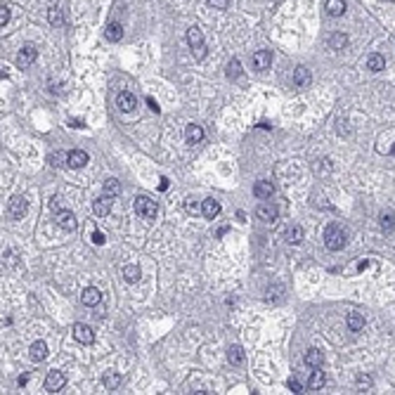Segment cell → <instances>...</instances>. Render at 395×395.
Masks as SVG:
<instances>
[{
    "instance_id": "cell-42",
    "label": "cell",
    "mask_w": 395,
    "mask_h": 395,
    "mask_svg": "<svg viewBox=\"0 0 395 395\" xmlns=\"http://www.w3.org/2000/svg\"><path fill=\"white\" fill-rule=\"evenodd\" d=\"M50 161H52V166H59L57 161H64V156H62V154H52V156H50Z\"/></svg>"
},
{
    "instance_id": "cell-12",
    "label": "cell",
    "mask_w": 395,
    "mask_h": 395,
    "mask_svg": "<svg viewBox=\"0 0 395 395\" xmlns=\"http://www.w3.org/2000/svg\"><path fill=\"white\" fill-rule=\"evenodd\" d=\"M100 301H102V293H100V289H95V287L83 289V293H81V303H83V306L95 308V306H100Z\"/></svg>"
},
{
    "instance_id": "cell-17",
    "label": "cell",
    "mask_w": 395,
    "mask_h": 395,
    "mask_svg": "<svg viewBox=\"0 0 395 395\" xmlns=\"http://www.w3.org/2000/svg\"><path fill=\"white\" fill-rule=\"evenodd\" d=\"M29 355H31V360H34V362H43V360L48 358V345H45V341H34V343H31Z\"/></svg>"
},
{
    "instance_id": "cell-34",
    "label": "cell",
    "mask_w": 395,
    "mask_h": 395,
    "mask_svg": "<svg viewBox=\"0 0 395 395\" xmlns=\"http://www.w3.org/2000/svg\"><path fill=\"white\" fill-rule=\"evenodd\" d=\"M239 73H241L239 59H232V62L227 64V78H239Z\"/></svg>"
},
{
    "instance_id": "cell-33",
    "label": "cell",
    "mask_w": 395,
    "mask_h": 395,
    "mask_svg": "<svg viewBox=\"0 0 395 395\" xmlns=\"http://www.w3.org/2000/svg\"><path fill=\"white\" fill-rule=\"evenodd\" d=\"M119 192H121L119 180H116V178H107V180H104V194H109V197H116Z\"/></svg>"
},
{
    "instance_id": "cell-20",
    "label": "cell",
    "mask_w": 395,
    "mask_h": 395,
    "mask_svg": "<svg viewBox=\"0 0 395 395\" xmlns=\"http://www.w3.org/2000/svg\"><path fill=\"white\" fill-rule=\"evenodd\" d=\"M92 211L97 213V216H109V211H111V197L109 194H104V197H100L95 204H92Z\"/></svg>"
},
{
    "instance_id": "cell-6",
    "label": "cell",
    "mask_w": 395,
    "mask_h": 395,
    "mask_svg": "<svg viewBox=\"0 0 395 395\" xmlns=\"http://www.w3.org/2000/svg\"><path fill=\"white\" fill-rule=\"evenodd\" d=\"M256 216H258V220H263V223H275L277 216H279V208L275 204H270V201H263V204H258Z\"/></svg>"
},
{
    "instance_id": "cell-5",
    "label": "cell",
    "mask_w": 395,
    "mask_h": 395,
    "mask_svg": "<svg viewBox=\"0 0 395 395\" xmlns=\"http://www.w3.org/2000/svg\"><path fill=\"white\" fill-rule=\"evenodd\" d=\"M54 223H57L62 230H76V227H78L76 216H73L69 208H59V211H54Z\"/></svg>"
},
{
    "instance_id": "cell-44",
    "label": "cell",
    "mask_w": 395,
    "mask_h": 395,
    "mask_svg": "<svg viewBox=\"0 0 395 395\" xmlns=\"http://www.w3.org/2000/svg\"><path fill=\"white\" fill-rule=\"evenodd\" d=\"M50 206H52V211H59V199L54 197L52 201H50Z\"/></svg>"
},
{
    "instance_id": "cell-27",
    "label": "cell",
    "mask_w": 395,
    "mask_h": 395,
    "mask_svg": "<svg viewBox=\"0 0 395 395\" xmlns=\"http://www.w3.org/2000/svg\"><path fill=\"white\" fill-rule=\"evenodd\" d=\"M244 350L239 348V345H232L230 350H227V362L230 364H234V367H239V364H244Z\"/></svg>"
},
{
    "instance_id": "cell-7",
    "label": "cell",
    "mask_w": 395,
    "mask_h": 395,
    "mask_svg": "<svg viewBox=\"0 0 395 395\" xmlns=\"http://www.w3.org/2000/svg\"><path fill=\"white\" fill-rule=\"evenodd\" d=\"M36 57H38V50L34 45H24V48L17 52V67H21V69L31 67V64L36 62Z\"/></svg>"
},
{
    "instance_id": "cell-32",
    "label": "cell",
    "mask_w": 395,
    "mask_h": 395,
    "mask_svg": "<svg viewBox=\"0 0 395 395\" xmlns=\"http://www.w3.org/2000/svg\"><path fill=\"white\" fill-rule=\"evenodd\" d=\"M381 230L391 234L395 230V213H381Z\"/></svg>"
},
{
    "instance_id": "cell-46",
    "label": "cell",
    "mask_w": 395,
    "mask_h": 395,
    "mask_svg": "<svg viewBox=\"0 0 395 395\" xmlns=\"http://www.w3.org/2000/svg\"><path fill=\"white\" fill-rule=\"evenodd\" d=\"M391 154H395V147H393V149H391Z\"/></svg>"
},
{
    "instance_id": "cell-10",
    "label": "cell",
    "mask_w": 395,
    "mask_h": 395,
    "mask_svg": "<svg viewBox=\"0 0 395 395\" xmlns=\"http://www.w3.org/2000/svg\"><path fill=\"white\" fill-rule=\"evenodd\" d=\"M88 152H83V149H71L69 154H67V166L69 168H83L86 163H88Z\"/></svg>"
},
{
    "instance_id": "cell-19",
    "label": "cell",
    "mask_w": 395,
    "mask_h": 395,
    "mask_svg": "<svg viewBox=\"0 0 395 395\" xmlns=\"http://www.w3.org/2000/svg\"><path fill=\"white\" fill-rule=\"evenodd\" d=\"M306 364L308 367H312V369H317V367H322L324 364V355L320 348H310L306 353Z\"/></svg>"
},
{
    "instance_id": "cell-36",
    "label": "cell",
    "mask_w": 395,
    "mask_h": 395,
    "mask_svg": "<svg viewBox=\"0 0 395 395\" xmlns=\"http://www.w3.org/2000/svg\"><path fill=\"white\" fill-rule=\"evenodd\" d=\"M7 21H10V7H7V5H2V7H0V26L5 29V26H7Z\"/></svg>"
},
{
    "instance_id": "cell-15",
    "label": "cell",
    "mask_w": 395,
    "mask_h": 395,
    "mask_svg": "<svg viewBox=\"0 0 395 395\" xmlns=\"http://www.w3.org/2000/svg\"><path fill=\"white\" fill-rule=\"evenodd\" d=\"M187 43H189V48H192V50L204 48V34H201V29H199V26H189V29H187Z\"/></svg>"
},
{
    "instance_id": "cell-21",
    "label": "cell",
    "mask_w": 395,
    "mask_h": 395,
    "mask_svg": "<svg viewBox=\"0 0 395 395\" xmlns=\"http://www.w3.org/2000/svg\"><path fill=\"white\" fill-rule=\"evenodd\" d=\"M324 383H326V377H324V372H320V367H317V369L308 377V388H310V391H320Z\"/></svg>"
},
{
    "instance_id": "cell-23",
    "label": "cell",
    "mask_w": 395,
    "mask_h": 395,
    "mask_svg": "<svg viewBox=\"0 0 395 395\" xmlns=\"http://www.w3.org/2000/svg\"><path fill=\"white\" fill-rule=\"evenodd\" d=\"M104 36H107V40H111V43H119V40L123 38V26L116 24V21H111L107 26V31H104Z\"/></svg>"
},
{
    "instance_id": "cell-31",
    "label": "cell",
    "mask_w": 395,
    "mask_h": 395,
    "mask_svg": "<svg viewBox=\"0 0 395 395\" xmlns=\"http://www.w3.org/2000/svg\"><path fill=\"white\" fill-rule=\"evenodd\" d=\"M48 19H50L52 26H62V24H64V15H62V10H59L57 5H50V10H48Z\"/></svg>"
},
{
    "instance_id": "cell-26",
    "label": "cell",
    "mask_w": 395,
    "mask_h": 395,
    "mask_svg": "<svg viewBox=\"0 0 395 395\" xmlns=\"http://www.w3.org/2000/svg\"><path fill=\"white\" fill-rule=\"evenodd\" d=\"M284 237H287L289 244H301L306 234H303V227H298V225H291L287 232H284Z\"/></svg>"
},
{
    "instance_id": "cell-41",
    "label": "cell",
    "mask_w": 395,
    "mask_h": 395,
    "mask_svg": "<svg viewBox=\"0 0 395 395\" xmlns=\"http://www.w3.org/2000/svg\"><path fill=\"white\" fill-rule=\"evenodd\" d=\"M147 104H149V109H152V111H156V114H159V104H156L152 97H147Z\"/></svg>"
},
{
    "instance_id": "cell-2",
    "label": "cell",
    "mask_w": 395,
    "mask_h": 395,
    "mask_svg": "<svg viewBox=\"0 0 395 395\" xmlns=\"http://www.w3.org/2000/svg\"><path fill=\"white\" fill-rule=\"evenodd\" d=\"M135 213L142 216L144 220H154L156 218V204L149 197H137L135 199Z\"/></svg>"
},
{
    "instance_id": "cell-29",
    "label": "cell",
    "mask_w": 395,
    "mask_h": 395,
    "mask_svg": "<svg viewBox=\"0 0 395 395\" xmlns=\"http://www.w3.org/2000/svg\"><path fill=\"white\" fill-rule=\"evenodd\" d=\"M348 45V36L345 34H331L329 36V48L331 50H343Z\"/></svg>"
},
{
    "instance_id": "cell-28",
    "label": "cell",
    "mask_w": 395,
    "mask_h": 395,
    "mask_svg": "<svg viewBox=\"0 0 395 395\" xmlns=\"http://www.w3.org/2000/svg\"><path fill=\"white\" fill-rule=\"evenodd\" d=\"M140 277H142V272H140L137 265H126V268H123V279H126L128 284H135Z\"/></svg>"
},
{
    "instance_id": "cell-24",
    "label": "cell",
    "mask_w": 395,
    "mask_h": 395,
    "mask_svg": "<svg viewBox=\"0 0 395 395\" xmlns=\"http://www.w3.org/2000/svg\"><path fill=\"white\" fill-rule=\"evenodd\" d=\"M383 67H386L383 54L374 52V54H369V57H367V69H369V71H383Z\"/></svg>"
},
{
    "instance_id": "cell-16",
    "label": "cell",
    "mask_w": 395,
    "mask_h": 395,
    "mask_svg": "<svg viewBox=\"0 0 395 395\" xmlns=\"http://www.w3.org/2000/svg\"><path fill=\"white\" fill-rule=\"evenodd\" d=\"M185 140H187V144H199L204 140V128L189 123V126L185 128Z\"/></svg>"
},
{
    "instance_id": "cell-25",
    "label": "cell",
    "mask_w": 395,
    "mask_h": 395,
    "mask_svg": "<svg viewBox=\"0 0 395 395\" xmlns=\"http://www.w3.org/2000/svg\"><path fill=\"white\" fill-rule=\"evenodd\" d=\"M102 383H104V388H107V391H116V388H119V383H121V374H119V372H104Z\"/></svg>"
},
{
    "instance_id": "cell-18",
    "label": "cell",
    "mask_w": 395,
    "mask_h": 395,
    "mask_svg": "<svg viewBox=\"0 0 395 395\" xmlns=\"http://www.w3.org/2000/svg\"><path fill=\"white\" fill-rule=\"evenodd\" d=\"M272 192H275V187H272V182H268V180H258V182L253 185V194L258 199H270Z\"/></svg>"
},
{
    "instance_id": "cell-35",
    "label": "cell",
    "mask_w": 395,
    "mask_h": 395,
    "mask_svg": "<svg viewBox=\"0 0 395 395\" xmlns=\"http://www.w3.org/2000/svg\"><path fill=\"white\" fill-rule=\"evenodd\" d=\"M355 388H358L360 393L369 391V388H372V378H369V377H358V381H355Z\"/></svg>"
},
{
    "instance_id": "cell-37",
    "label": "cell",
    "mask_w": 395,
    "mask_h": 395,
    "mask_svg": "<svg viewBox=\"0 0 395 395\" xmlns=\"http://www.w3.org/2000/svg\"><path fill=\"white\" fill-rule=\"evenodd\" d=\"M287 386H289V388H291V391H293V393H303V386H301V383H298L296 378H289V381H287Z\"/></svg>"
},
{
    "instance_id": "cell-3",
    "label": "cell",
    "mask_w": 395,
    "mask_h": 395,
    "mask_svg": "<svg viewBox=\"0 0 395 395\" xmlns=\"http://www.w3.org/2000/svg\"><path fill=\"white\" fill-rule=\"evenodd\" d=\"M26 211H29V201H26V197H12L10 199V204H7V213H10V218L21 220V218L26 216Z\"/></svg>"
},
{
    "instance_id": "cell-11",
    "label": "cell",
    "mask_w": 395,
    "mask_h": 395,
    "mask_svg": "<svg viewBox=\"0 0 395 395\" xmlns=\"http://www.w3.org/2000/svg\"><path fill=\"white\" fill-rule=\"evenodd\" d=\"M251 62H253V69L256 71H265V69H270L272 54H270V50H258V52H253Z\"/></svg>"
},
{
    "instance_id": "cell-40",
    "label": "cell",
    "mask_w": 395,
    "mask_h": 395,
    "mask_svg": "<svg viewBox=\"0 0 395 395\" xmlns=\"http://www.w3.org/2000/svg\"><path fill=\"white\" fill-rule=\"evenodd\" d=\"M185 208H187L189 213H197V204H194V199H187V204H185Z\"/></svg>"
},
{
    "instance_id": "cell-38",
    "label": "cell",
    "mask_w": 395,
    "mask_h": 395,
    "mask_svg": "<svg viewBox=\"0 0 395 395\" xmlns=\"http://www.w3.org/2000/svg\"><path fill=\"white\" fill-rule=\"evenodd\" d=\"M211 2V7H216V10H227V5H230V0H208Z\"/></svg>"
},
{
    "instance_id": "cell-30",
    "label": "cell",
    "mask_w": 395,
    "mask_h": 395,
    "mask_svg": "<svg viewBox=\"0 0 395 395\" xmlns=\"http://www.w3.org/2000/svg\"><path fill=\"white\" fill-rule=\"evenodd\" d=\"M345 324H348V329H350V331H360V329L364 326V317H362L360 312H350V315H348V320H345Z\"/></svg>"
},
{
    "instance_id": "cell-45",
    "label": "cell",
    "mask_w": 395,
    "mask_h": 395,
    "mask_svg": "<svg viewBox=\"0 0 395 395\" xmlns=\"http://www.w3.org/2000/svg\"><path fill=\"white\" fill-rule=\"evenodd\" d=\"M17 381H19V386H26V381H29V377H26V374H24V377H19Z\"/></svg>"
},
{
    "instance_id": "cell-13",
    "label": "cell",
    "mask_w": 395,
    "mask_h": 395,
    "mask_svg": "<svg viewBox=\"0 0 395 395\" xmlns=\"http://www.w3.org/2000/svg\"><path fill=\"white\" fill-rule=\"evenodd\" d=\"M201 213H204V218H208V220L218 218V213H220V201H216V199H204L201 201Z\"/></svg>"
},
{
    "instance_id": "cell-39",
    "label": "cell",
    "mask_w": 395,
    "mask_h": 395,
    "mask_svg": "<svg viewBox=\"0 0 395 395\" xmlns=\"http://www.w3.org/2000/svg\"><path fill=\"white\" fill-rule=\"evenodd\" d=\"M92 241H95L97 246H102V244H104L107 239H104V234H102V232H100V230H97V232H92Z\"/></svg>"
},
{
    "instance_id": "cell-43",
    "label": "cell",
    "mask_w": 395,
    "mask_h": 395,
    "mask_svg": "<svg viewBox=\"0 0 395 395\" xmlns=\"http://www.w3.org/2000/svg\"><path fill=\"white\" fill-rule=\"evenodd\" d=\"M69 126H71V128H83L86 123H83V121H76V119H71V121H69Z\"/></svg>"
},
{
    "instance_id": "cell-4",
    "label": "cell",
    "mask_w": 395,
    "mask_h": 395,
    "mask_svg": "<svg viewBox=\"0 0 395 395\" xmlns=\"http://www.w3.org/2000/svg\"><path fill=\"white\" fill-rule=\"evenodd\" d=\"M64 386H67V377H64L62 372H57V369H52V372L45 377V391H48V393H59Z\"/></svg>"
},
{
    "instance_id": "cell-14",
    "label": "cell",
    "mask_w": 395,
    "mask_h": 395,
    "mask_svg": "<svg viewBox=\"0 0 395 395\" xmlns=\"http://www.w3.org/2000/svg\"><path fill=\"white\" fill-rule=\"evenodd\" d=\"M310 81H312V76H310V71H308V67H296L293 69V83L298 86V88H308L310 86Z\"/></svg>"
},
{
    "instance_id": "cell-22",
    "label": "cell",
    "mask_w": 395,
    "mask_h": 395,
    "mask_svg": "<svg viewBox=\"0 0 395 395\" xmlns=\"http://www.w3.org/2000/svg\"><path fill=\"white\" fill-rule=\"evenodd\" d=\"M345 12V0H326V15L329 17H341Z\"/></svg>"
},
{
    "instance_id": "cell-9",
    "label": "cell",
    "mask_w": 395,
    "mask_h": 395,
    "mask_svg": "<svg viewBox=\"0 0 395 395\" xmlns=\"http://www.w3.org/2000/svg\"><path fill=\"white\" fill-rule=\"evenodd\" d=\"M116 107L128 114V111H133V109L137 107V97H135L133 92L123 90V92H119V97H116Z\"/></svg>"
},
{
    "instance_id": "cell-1",
    "label": "cell",
    "mask_w": 395,
    "mask_h": 395,
    "mask_svg": "<svg viewBox=\"0 0 395 395\" xmlns=\"http://www.w3.org/2000/svg\"><path fill=\"white\" fill-rule=\"evenodd\" d=\"M345 241H348V234H345L343 227H339V225H326V230H324V246L329 251H341L343 246H345Z\"/></svg>"
},
{
    "instance_id": "cell-8",
    "label": "cell",
    "mask_w": 395,
    "mask_h": 395,
    "mask_svg": "<svg viewBox=\"0 0 395 395\" xmlns=\"http://www.w3.org/2000/svg\"><path fill=\"white\" fill-rule=\"evenodd\" d=\"M73 339L83 345H90V343H95V331L88 324H73Z\"/></svg>"
}]
</instances>
